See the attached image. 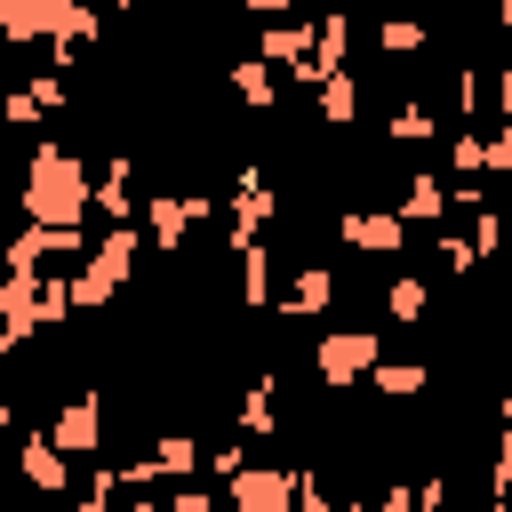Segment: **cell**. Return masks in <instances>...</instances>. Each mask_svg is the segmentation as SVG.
I'll use <instances>...</instances> for the list:
<instances>
[{
  "label": "cell",
  "instance_id": "cell-2",
  "mask_svg": "<svg viewBox=\"0 0 512 512\" xmlns=\"http://www.w3.org/2000/svg\"><path fill=\"white\" fill-rule=\"evenodd\" d=\"M368 352H376V336H328V344H320V376H328V384H344V376H360V368H368Z\"/></svg>",
  "mask_w": 512,
  "mask_h": 512
},
{
  "label": "cell",
  "instance_id": "cell-1",
  "mask_svg": "<svg viewBox=\"0 0 512 512\" xmlns=\"http://www.w3.org/2000/svg\"><path fill=\"white\" fill-rule=\"evenodd\" d=\"M80 200H88V176H80V160H64L56 144L32 160V192H24V208L40 216V224H72L80 216Z\"/></svg>",
  "mask_w": 512,
  "mask_h": 512
},
{
  "label": "cell",
  "instance_id": "cell-5",
  "mask_svg": "<svg viewBox=\"0 0 512 512\" xmlns=\"http://www.w3.org/2000/svg\"><path fill=\"white\" fill-rule=\"evenodd\" d=\"M24 472H32V480H40V488H64V464H56V456H48V448H32V456H24Z\"/></svg>",
  "mask_w": 512,
  "mask_h": 512
},
{
  "label": "cell",
  "instance_id": "cell-3",
  "mask_svg": "<svg viewBox=\"0 0 512 512\" xmlns=\"http://www.w3.org/2000/svg\"><path fill=\"white\" fill-rule=\"evenodd\" d=\"M296 504V480L288 472H248L240 480V512H288Z\"/></svg>",
  "mask_w": 512,
  "mask_h": 512
},
{
  "label": "cell",
  "instance_id": "cell-4",
  "mask_svg": "<svg viewBox=\"0 0 512 512\" xmlns=\"http://www.w3.org/2000/svg\"><path fill=\"white\" fill-rule=\"evenodd\" d=\"M56 440H64V448H96V400H72V408L56 416Z\"/></svg>",
  "mask_w": 512,
  "mask_h": 512
}]
</instances>
